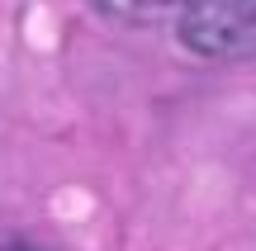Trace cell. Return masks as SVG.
I'll use <instances>...</instances> for the list:
<instances>
[{
    "instance_id": "6da1fadb",
    "label": "cell",
    "mask_w": 256,
    "mask_h": 251,
    "mask_svg": "<svg viewBox=\"0 0 256 251\" xmlns=\"http://www.w3.org/2000/svg\"><path fill=\"white\" fill-rule=\"evenodd\" d=\"M180 43L209 62H247L256 57V0H185Z\"/></svg>"
},
{
    "instance_id": "7a4b0ae2",
    "label": "cell",
    "mask_w": 256,
    "mask_h": 251,
    "mask_svg": "<svg viewBox=\"0 0 256 251\" xmlns=\"http://www.w3.org/2000/svg\"><path fill=\"white\" fill-rule=\"evenodd\" d=\"M138 5H185V0H138Z\"/></svg>"
},
{
    "instance_id": "3957f363",
    "label": "cell",
    "mask_w": 256,
    "mask_h": 251,
    "mask_svg": "<svg viewBox=\"0 0 256 251\" xmlns=\"http://www.w3.org/2000/svg\"><path fill=\"white\" fill-rule=\"evenodd\" d=\"M0 251H38V247H0Z\"/></svg>"
}]
</instances>
